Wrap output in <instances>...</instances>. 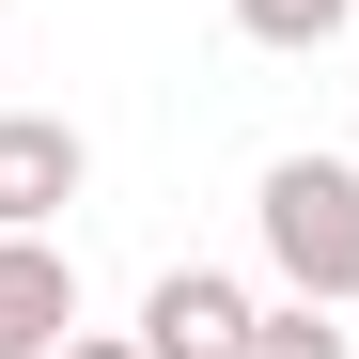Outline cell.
Masks as SVG:
<instances>
[{"label":"cell","mask_w":359,"mask_h":359,"mask_svg":"<svg viewBox=\"0 0 359 359\" xmlns=\"http://www.w3.org/2000/svg\"><path fill=\"white\" fill-rule=\"evenodd\" d=\"M250 234H266L281 297H328V313H359V156H266Z\"/></svg>","instance_id":"6da1fadb"},{"label":"cell","mask_w":359,"mask_h":359,"mask_svg":"<svg viewBox=\"0 0 359 359\" xmlns=\"http://www.w3.org/2000/svg\"><path fill=\"white\" fill-rule=\"evenodd\" d=\"M79 188H94V141L63 109H0V234H47Z\"/></svg>","instance_id":"7a4b0ae2"},{"label":"cell","mask_w":359,"mask_h":359,"mask_svg":"<svg viewBox=\"0 0 359 359\" xmlns=\"http://www.w3.org/2000/svg\"><path fill=\"white\" fill-rule=\"evenodd\" d=\"M250 313H266V297L234 281V266H156V297H141V359H234Z\"/></svg>","instance_id":"3957f363"},{"label":"cell","mask_w":359,"mask_h":359,"mask_svg":"<svg viewBox=\"0 0 359 359\" xmlns=\"http://www.w3.org/2000/svg\"><path fill=\"white\" fill-rule=\"evenodd\" d=\"M79 328V266H63V234H0V359H47Z\"/></svg>","instance_id":"277c9868"},{"label":"cell","mask_w":359,"mask_h":359,"mask_svg":"<svg viewBox=\"0 0 359 359\" xmlns=\"http://www.w3.org/2000/svg\"><path fill=\"white\" fill-rule=\"evenodd\" d=\"M234 359H359V344H344V313H328V297H266Z\"/></svg>","instance_id":"5b68a950"},{"label":"cell","mask_w":359,"mask_h":359,"mask_svg":"<svg viewBox=\"0 0 359 359\" xmlns=\"http://www.w3.org/2000/svg\"><path fill=\"white\" fill-rule=\"evenodd\" d=\"M344 16H359V0H234L250 47H344Z\"/></svg>","instance_id":"8992f818"},{"label":"cell","mask_w":359,"mask_h":359,"mask_svg":"<svg viewBox=\"0 0 359 359\" xmlns=\"http://www.w3.org/2000/svg\"><path fill=\"white\" fill-rule=\"evenodd\" d=\"M47 359H141V328H63Z\"/></svg>","instance_id":"52a82bcc"}]
</instances>
